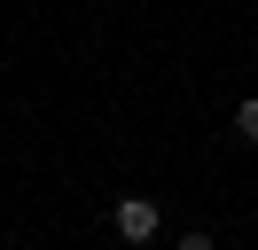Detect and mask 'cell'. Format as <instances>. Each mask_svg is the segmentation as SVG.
<instances>
[{
  "mask_svg": "<svg viewBox=\"0 0 258 250\" xmlns=\"http://www.w3.org/2000/svg\"><path fill=\"white\" fill-rule=\"evenodd\" d=\"M235 133H242V141L258 149V94H250V102H235Z\"/></svg>",
  "mask_w": 258,
  "mask_h": 250,
  "instance_id": "2",
  "label": "cell"
},
{
  "mask_svg": "<svg viewBox=\"0 0 258 250\" xmlns=\"http://www.w3.org/2000/svg\"><path fill=\"white\" fill-rule=\"evenodd\" d=\"M172 250H219V242H211V234H204V227H196V234H180V242H172Z\"/></svg>",
  "mask_w": 258,
  "mask_h": 250,
  "instance_id": "3",
  "label": "cell"
},
{
  "mask_svg": "<svg viewBox=\"0 0 258 250\" xmlns=\"http://www.w3.org/2000/svg\"><path fill=\"white\" fill-rule=\"evenodd\" d=\"M110 227L125 234V242H157V227H164V211H157V203H149V196H125V203H117V211H110Z\"/></svg>",
  "mask_w": 258,
  "mask_h": 250,
  "instance_id": "1",
  "label": "cell"
}]
</instances>
